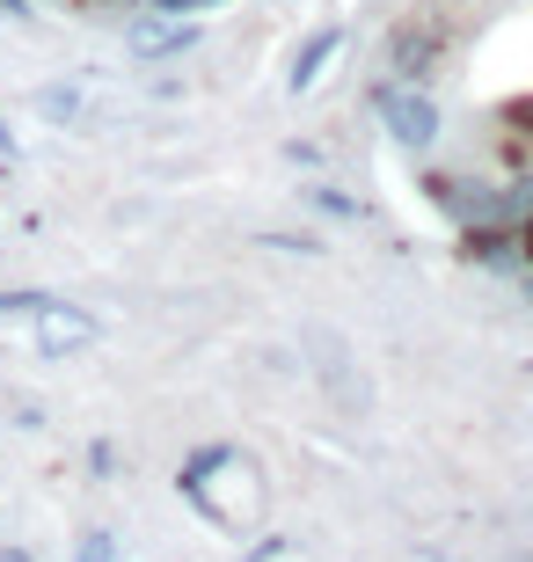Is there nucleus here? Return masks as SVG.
Masks as SVG:
<instances>
[{"instance_id":"obj_5","label":"nucleus","mask_w":533,"mask_h":562,"mask_svg":"<svg viewBox=\"0 0 533 562\" xmlns=\"http://www.w3.org/2000/svg\"><path fill=\"white\" fill-rule=\"evenodd\" d=\"M81 562H110V541H103V533H88V548H81Z\"/></svg>"},{"instance_id":"obj_1","label":"nucleus","mask_w":533,"mask_h":562,"mask_svg":"<svg viewBox=\"0 0 533 562\" xmlns=\"http://www.w3.org/2000/svg\"><path fill=\"white\" fill-rule=\"evenodd\" d=\"M380 117L395 125V139H410V146L438 139V103L417 95V88H380Z\"/></svg>"},{"instance_id":"obj_3","label":"nucleus","mask_w":533,"mask_h":562,"mask_svg":"<svg viewBox=\"0 0 533 562\" xmlns=\"http://www.w3.org/2000/svg\"><path fill=\"white\" fill-rule=\"evenodd\" d=\"M37 344L44 351H81V344H96V322H88L81 307H37Z\"/></svg>"},{"instance_id":"obj_6","label":"nucleus","mask_w":533,"mask_h":562,"mask_svg":"<svg viewBox=\"0 0 533 562\" xmlns=\"http://www.w3.org/2000/svg\"><path fill=\"white\" fill-rule=\"evenodd\" d=\"M0 146H8V125H0Z\"/></svg>"},{"instance_id":"obj_2","label":"nucleus","mask_w":533,"mask_h":562,"mask_svg":"<svg viewBox=\"0 0 533 562\" xmlns=\"http://www.w3.org/2000/svg\"><path fill=\"white\" fill-rule=\"evenodd\" d=\"M190 37H198V22H184L176 8H154V15H140L132 30H124L132 59H162V52H184Z\"/></svg>"},{"instance_id":"obj_4","label":"nucleus","mask_w":533,"mask_h":562,"mask_svg":"<svg viewBox=\"0 0 533 562\" xmlns=\"http://www.w3.org/2000/svg\"><path fill=\"white\" fill-rule=\"evenodd\" d=\"M336 44H344V30H322V37H314L308 52H300V59H292V88H308L314 74H322V59H329V52H336Z\"/></svg>"}]
</instances>
